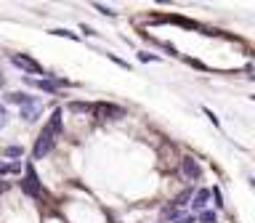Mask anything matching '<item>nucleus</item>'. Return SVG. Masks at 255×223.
<instances>
[{
    "instance_id": "obj_1",
    "label": "nucleus",
    "mask_w": 255,
    "mask_h": 223,
    "mask_svg": "<svg viewBox=\"0 0 255 223\" xmlns=\"http://www.w3.org/2000/svg\"><path fill=\"white\" fill-rule=\"evenodd\" d=\"M61 109H53V114H51V122H48L45 127H43V133L37 135V141H35V149H32V157L35 159H43V157H48L53 151V146H56V138L61 135Z\"/></svg>"
},
{
    "instance_id": "obj_2",
    "label": "nucleus",
    "mask_w": 255,
    "mask_h": 223,
    "mask_svg": "<svg viewBox=\"0 0 255 223\" xmlns=\"http://www.w3.org/2000/svg\"><path fill=\"white\" fill-rule=\"evenodd\" d=\"M19 183H21V191H24V194H29V197H35V199H43V197H45L43 181L37 178V173H35V167H32V165H27V173H24V178H21Z\"/></svg>"
},
{
    "instance_id": "obj_3",
    "label": "nucleus",
    "mask_w": 255,
    "mask_h": 223,
    "mask_svg": "<svg viewBox=\"0 0 255 223\" xmlns=\"http://www.w3.org/2000/svg\"><path fill=\"white\" fill-rule=\"evenodd\" d=\"M11 64H13V67H19L21 72H29V75L51 77V75H48V72L43 69V64L35 61V59H32V56H27V53H11Z\"/></svg>"
},
{
    "instance_id": "obj_4",
    "label": "nucleus",
    "mask_w": 255,
    "mask_h": 223,
    "mask_svg": "<svg viewBox=\"0 0 255 223\" xmlns=\"http://www.w3.org/2000/svg\"><path fill=\"white\" fill-rule=\"evenodd\" d=\"M93 114L101 119H123L125 117V109L123 107H117V104H107V101H99V104H93Z\"/></svg>"
},
{
    "instance_id": "obj_5",
    "label": "nucleus",
    "mask_w": 255,
    "mask_h": 223,
    "mask_svg": "<svg viewBox=\"0 0 255 223\" xmlns=\"http://www.w3.org/2000/svg\"><path fill=\"white\" fill-rule=\"evenodd\" d=\"M19 112H21V117L27 119V122H35V119L40 117V112H43V101H40L37 96H29L24 104H19Z\"/></svg>"
},
{
    "instance_id": "obj_6",
    "label": "nucleus",
    "mask_w": 255,
    "mask_h": 223,
    "mask_svg": "<svg viewBox=\"0 0 255 223\" xmlns=\"http://www.w3.org/2000/svg\"><path fill=\"white\" fill-rule=\"evenodd\" d=\"M181 175L186 181H191V183H197L199 178H202V167H199V162L194 157H183L181 159Z\"/></svg>"
},
{
    "instance_id": "obj_7",
    "label": "nucleus",
    "mask_w": 255,
    "mask_h": 223,
    "mask_svg": "<svg viewBox=\"0 0 255 223\" xmlns=\"http://www.w3.org/2000/svg\"><path fill=\"white\" fill-rule=\"evenodd\" d=\"M207 199H210V189H197V194H191V199H189L191 210H194V213L205 210V207H207Z\"/></svg>"
},
{
    "instance_id": "obj_8",
    "label": "nucleus",
    "mask_w": 255,
    "mask_h": 223,
    "mask_svg": "<svg viewBox=\"0 0 255 223\" xmlns=\"http://www.w3.org/2000/svg\"><path fill=\"white\" fill-rule=\"evenodd\" d=\"M29 83L35 88H40V91H45V93H56L64 85V80H48V77H43V80H29Z\"/></svg>"
},
{
    "instance_id": "obj_9",
    "label": "nucleus",
    "mask_w": 255,
    "mask_h": 223,
    "mask_svg": "<svg viewBox=\"0 0 255 223\" xmlns=\"http://www.w3.org/2000/svg\"><path fill=\"white\" fill-rule=\"evenodd\" d=\"M67 107L72 112H80V114H88V112H93V104H88V101H69Z\"/></svg>"
},
{
    "instance_id": "obj_10",
    "label": "nucleus",
    "mask_w": 255,
    "mask_h": 223,
    "mask_svg": "<svg viewBox=\"0 0 255 223\" xmlns=\"http://www.w3.org/2000/svg\"><path fill=\"white\" fill-rule=\"evenodd\" d=\"M194 221H202V223H215V221H218V213H215V210H199Z\"/></svg>"
},
{
    "instance_id": "obj_11",
    "label": "nucleus",
    "mask_w": 255,
    "mask_h": 223,
    "mask_svg": "<svg viewBox=\"0 0 255 223\" xmlns=\"http://www.w3.org/2000/svg\"><path fill=\"white\" fill-rule=\"evenodd\" d=\"M8 173H21V162H5V165H0V175H8Z\"/></svg>"
},
{
    "instance_id": "obj_12",
    "label": "nucleus",
    "mask_w": 255,
    "mask_h": 223,
    "mask_svg": "<svg viewBox=\"0 0 255 223\" xmlns=\"http://www.w3.org/2000/svg\"><path fill=\"white\" fill-rule=\"evenodd\" d=\"M178 215H181V213H178V207H175V205H167L165 210H162V218H165V221H167V218H170V221H175Z\"/></svg>"
},
{
    "instance_id": "obj_13",
    "label": "nucleus",
    "mask_w": 255,
    "mask_h": 223,
    "mask_svg": "<svg viewBox=\"0 0 255 223\" xmlns=\"http://www.w3.org/2000/svg\"><path fill=\"white\" fill-rule=\"evenodd\" d=\"M27 99H29V96H27V93H19V91H16V93H8V96H5V101H11V104H24Z\"/></svg>"
},
{
    "instance_id": "obj_14",
    "label": "nucleus",
    "mask_w": 255,
    "mask_h": 223,
    "mask_svg": "<svg viewBox=\"0 0 255 223\" xmlns=\"http://www.w3.org/2000/svg\"><path fill=\"white\" fill-rule=\"evenodd\" d=\"M51 35H56V37H69V40H80V35H75V32H69V29H51Z\"/></svg>"
},
{
    "instance_id": "obj_15",
    "label": "nucleus",
    "mask_w": 255,
    "mask_h": 223,
    "mask_svg": "<svg viewBox=\"0 0 255 223\" xmlns=\"http://www.w3.org/2000/svg\"><path fill=\"white\" fill-rule=\"evenodd\" d=\"M189 199H191V189H186V191H183V194H181L178 199H175L173 205H175V207H186V205H189Z\"/></svg>"
},
{
    "instance_id": "obj_16",
    "label": "nucleus",
    "mask_w": 255,
    "mask_h": 223,
    "mask_svg": "<svg viewBox=\"0 0 255 223\" xmlns=\"http://www.w3.org/2000/svg\"><path fill=\"white\" fill-rule=\"evenodd\" d=\"M93 8H96V11H99V13H104V16H117L115 11H112V8H107V5H101V3H93Z\"/></svg>"
},
{
    "instance_id": "obj_17",
    "label": "nucleus",
    "mask_w": 255,
    "mask_h": 223,
    "mask_svg": "<svg viewBox=\"0 0 255 223\" xmlns=\"http://www.w3.org/2000/svg\"><path fill=\"white\" fill-rule=\"evenodd\" d=\"M138 61H159V56H157V53H146V51H141V53H138Z\"/></svg>"
},
{
    "instance_id": "obj_18",
    "label": "nucleus",
    "mask_w": 255,
    "mask_h": 223,
    "mask_svg": "<svg viewBox=\"0 0 255 223\" xmlns=\"http://www.w3.org/2000/svg\"><path fill=\"white\" fill-rule=\"evenodd\" d=\"M21 154H24L21 146H8L5 149V157H21Z\"/></svg>"
},
{
    "instance_id": "obj_19",
    "label": "nucleus",
    "mask_w": 255,
    "mask_h": 223,
    "mask_svg": "<svg viewBox=\"0 0 255 223\" xmlns=\"http://www.w3.org/2000/svg\"><path fill=\"white\" fill-rule=\"evenodd\" d=\"M210 197H215V207H223V194H221V189H218V186L210 191Z\"/></svg>"
},
{
    "instance_id": "obj_20",
    "label": "nucleus",
    "mask_w": 255,
    "mask_h": 223,
    "mask_svg": "<svg viewBox=\"0 0 255 223\" xmlns=\"http://www.w3.org/2000/svg\"><path fill=\"white\" fill-rule=\"evenodd\" d=\"M202 112H205V114H207V119H210V122H213L215 127H221V119H218V117H215V114H213V112H210V109H207V107H202Z\"/></svg>"
},
{
    "instance_id": "obj_21",
    "label": "nucleus",
    "mask_w": 255,
    "mask_h": 223,
    "mask_svg": "<svg viewBox=\"0 0 255 223\" xmlns=\"http://www.w3.org/2000/svg\"><path fill=\"white\" fill-rule=\"evenodd\" d=\"M5 125H8V109L0 104V127H5Z\"/></svg>"
},
{
    "instance_id": "obj_22",
    "label": "nucleus",
    "mask_w": 255,
    "mask_h": 223,
    "mask_svg": "<svg viewBox=\"0 0 255 223\" xmlns=\"http://www.w3.org/2000/svg\"><path fill=\"white\" fill-rule=\"evenodd\" d=\"M80 32H85L88 37H96V35H99V32H96V29H91V27H85V24H83V27H80Z\"/></svg>"
},
{
    "instance_id": "obj_23",
    "label": "nucleus",
    "mask_w": 255,
    "mask_h": 223,
    "mask_svg": "<svg viewBox=\"0 0 255 223\" xmlns=\"http://www.w3.org/2000/svg\"><path fill=\"white\" fill-rule=\"evenodd\" d=\"M3 83H5V80H3V75H0V85H3Z\"/></svg>"
},
{
    "instance_id": "obj_24",
    "label": "nucleus",
    "mask_w": 255,
    "mask_h": 223,
    "mask_svg": "<svg viewBox=\"0 0 255 223\" xmlns=\"http://www.w3.org/2000/svg\"><path fill=\"white\" fill-rule=\"evenodd\" d=\"M253 101H255V96H253Z\"/></svg>"
}]
</instances>
